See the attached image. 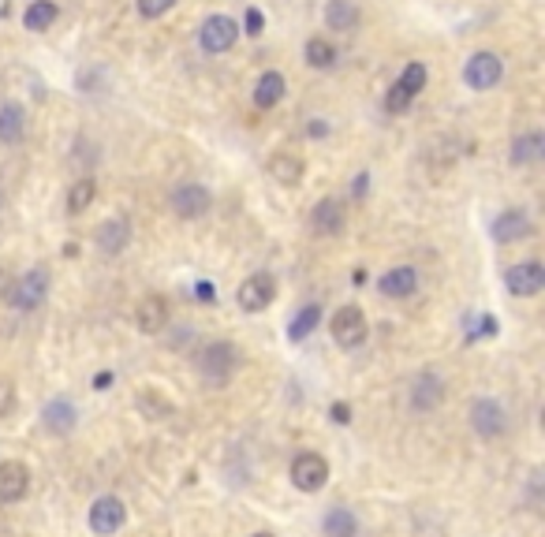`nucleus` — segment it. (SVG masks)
<instances>
[{"mask_svg": "<svg viewBox=\"0 0 545 537\" xmlns=\"http://www.w3.org/2000/svg\"><path fill=\"white\" fill-rule=\"evenodd\" d=\"M501 75H504V64L497 53H474L464 68V79L471 90H493L501 82Z\"/></svg>", "mask_w": 545, "mask_h": 537, "instance_id": "6e6552de", "label": "nucleus"}, {"mask_svg": "<svg viewBox=\"0 0 545 537\" xmlns=\"http://www.w3.org/2000/svg\"><path fill=\"white\" fill-rule=\"evenodd\" d=\"M504 288H508L512 295H520V299L538 295V292L545 288V269H541V262H520V265H512V269L504 273Z\"/></svg>", "mask_w": 545, "mask_h": 537, "instance_id": "1a4fd4ad", "label": "nucleus"}, {"mask_svg": "<svg viewBox=\"0 0 545 537\" xmlns=\"http://www.w3.org/2000/svg\"><path fill=\"white\" fill-rule=\"evenodd\" d=\"M198 42H202L206 53H228L239 42V26L228 15H209L198 30Z\"/></svg>", "mask_w": 545, "mask_h": 537, "instance_id": "423d86ee", "label": "nucleus"}, {"mask_svg": "<svg viewBox=\"0 0 545 537\" xmlns=\"http://www.w3.org/2000/svg\"><path fill=\"white\" fill-rule=\"evenodd\" d=\"M415 288H418V273L411 265H397V269H388L381 276V295L385 299H407V295H415Z\"/></svg>", "mask_w": 545, "mask_h": 537, "instance_id": "f3484780", "label": "nucleus"}, {"mask_svg": "<svg viewBox=\"0 0 545 537\" xmlns=\"http://www.w3.org/2000/svg\"><path fill=\"white\" fill-rule=\"evenodd\" d=\"M407 105H411V98H407V93H404V86L397 82V86L388 90V98H385V109H388V112H404Z\"/></svg>", "mask_w": 545, "mask_h": 537, "instance_id": "473e14b6", "label": "nucleus"}, {"mask_svg": "<svg viewBox=\"0 0 545 537\" xmlns=\"http://www.w3.org/2000/svg\"><path fill=\"white\" fill-rule=\"evenodd\" d=\"M471 426H474L478 436L493 440V436H501V433L508 429V415H504V407H501L497 399H474V407H471Z\"/></svg>", "mask_w": 545, "mask_h": 537, "instance_id": "9d476101", "label": "nucleus"}, {"mask_svg": "<svg viewBox=\"0 0 545 537\" xmlns=\"http://www.w3.org/2000/svg\"><path fill=\"white\" fill-rule=\"evenodd\" d=\"M56 5H53V0H34V5H30L26 12H23V26L26 30H34V34H38V30H49L53 23H56Z\"/></svg>", "mask_w": 545, "mask_h": 537, "instance_id": "a878e982", "label": "nucleus"}, {"mask_svg": "<svg viewBox=\"0 0 545 537\" xmlns=\"http://www.w3.org/2000/svg\"><path fill=\"white\" fill-rule=\"evenodd\" d=\"M42 426H45L49 433H56V436H68V433L75 429V403H68L64 396L53 399V403L42 410Z\"/></svg>", "mask_w": 545, "mask_h": 537, "instance_id": "a211bd4d", "label": "nucleus"}, {"mask_svg": "<svg viewBox=\"0 0 545 537\" xmlns=\"http://www.w3.org/2000/svg\"><path fill=\"white\" fill-rule=\"evenodd\" d=\"M94 198H98V179H90V176L75 179V183L68 187V213H72V216L86 213L90 206H94Z\"/></svg>", "mask_w": 545, "mask_h": 537, "instance_id": "412c9836", "label": "nucleus"}, {"mask_svg": "<svg viewBox=\"0 0 545 537\" xmlns=\"http://www.w3.org/2000/svg\"><path fill=\"white\" fill-rule=\"evenodd\" d=\"M94 243H98V250H101V254L116 258L120 250H124V246L131 243V225H128L124 216H109V220H101V225H98V232H94Z\"/></svg>", "mask_w": 545, "mask_h": 537, "instance_id": "4468645a", "label": "nucleus"}, {"mask_svg": "<svg viewBox=\"0 0 545 537\" xmlns=\"http://www.w3.org/2000/svg\"><path fill=\"white\" fill-rule=\"evenodd\" d=\"M8 288H12V276H8L5 265H0V295H8Z\"/></svg>", "mask_w": 545, "mask_h": 537, "instance_id": "c9c22d12", "label": "nucleus"}, {"mask_svg": "<svg viewBox=\"0 0 545 537\" xmlns=\"http://www.w3.org/2000/svg\"><path fill=\"white\" fill-rule=\"evenodd\" d=\"M329 415H332V422H340V426H348V422H351V410H348V403H332V410H329Z\"/></svg>", "mask_w": 545, "mask_h": 537, "instance_id": "f704fd0d", "label": "nucleus"}, {"mask_svg": "<svg viewBox=\"0 0 545 537\" xmlns=\"http://www.w3.org/2000/svg\"><path fill=\"white\" fill-rule=\"evenodd\" d=\"M23 135H26V112H23V105H15V101L0 105V142L15 146V142H23Z\"/></svg>", "mask_w": 545, "mask_h": 537, "instance_id": "aec40b11", "label": "nucleus"}, {"mask_svg": "<svg viewBox=\"0 0 545 537\" xmlns=\"http://www.w3.org/2000/svg\"><path fill=\"white\" fill-rule=\"evenodd\" d=\"M531 232H534V225H531L527 209H504V213L493 220V239H497L501 246H508V243H523Z\"/></svg>", "mask_w": 545, "mask_h": 537, "instance_id": "ddd939ff", "label": "nucleus"}, {"mask_svg": "<svg viewBox=\"0 0 545 537\" xmlns=\"http://www.w3.org/2000/svg\"><path fill=\"white\" fill-rule=\"evenodd\" d=\"M307 64L318 68V72H329L332 64H337V45L325 42V38H311L307 42Z\"/></svg>", "mask_w": 545, "mask_h": 537, "instance_id": "c85d7f7f", "label": "nucleus"}, {"mask_svg": "<svg viewBox=\"0 0 545 537\" xmlns=\"http://www.w3.org/2000/svg\"><path fill=\"white\" fill-rule=\"evenodd\" d=\"M370 187V176H359V183H355V195H362Z\"/></svg>", "mask_w": 545, "mask_h": 537, "instance_id": "e433bc0d", "label": "nucleus"}, {"mask_svg": "<svg viewBox=\"0 0 545 537\" xmlns=\"http://www.w3.org/2000/svg\"><path fill=\"white\" fill-rule=\"evenodd\" d=\"M254 537H272V533H254Z\"/></svg>", "mask_w": 545, "mask_h": 537, "instance_id": "4c0bfd02", "label": "nucleus"}, {"mask_svg": "<svg viewBox=\"0 0 545 537\" xmlns=\"http://www.w3.org/2000/svg\"><path fill=\"white\" fill-rule=\"evenodd\" d=\"M329 332H332V340H337L340 347H348V351H355V347H362V343H367V336H370L367 313H362L359 306H340L337 313H332Z\"/></svg>", "mask_w": 545, "mask_h": 537, "instance_id": "f03ea898", "label": "nucleus"}, {"mask_svg": "<svg viewBox=\"0 0 545 537\" xmlns=\"http://www.w3.org/2000/svg\"><path fill=\"white\" fill-rule=\"evenodd\" d=\"M30 493V470L19 459H5L0 463V500L5 503H19Z\"/></svg>", "mask_w": 545, "mask_h": 537, "instance_id": "f8f14e48", "label": "nucleus"}, {"mask_svg": "<svg viewBox=\"0 0 545 537\" xmlns=\"http://www.w3.org/2000/svg\"><path fill=\"white\" fill-rule=\"evenodd\" d=\"M235 299L247 313H262L272 299H277V280H272V273H254V276H247L244 283H239Z\"/></svg>", "mask_w": 545, "mask_h": 537, "instance_id": "20e7f679", "label": "nucleus"}, {"mask_svg": "<svg viewBox=\"0 0 545 537\" xmlns=\"http://www.w3.org/2000/svg\"><path fill=\"white\" fill-rule=\"evenodd\" d=\"M176 8V0H139V15L142 19H161Z\"/></svg>", "mask_w": 545, "mask_h": 537, "instance_id": "2f4dec72", "label": "nucleus"}, {"mask_svg": "<svg viewBox=\"0 0 545 537\" xmlns=\"http://www.w3.org/2000/svg\"><path fill=\"white\" fill-rule=\"evenodd\" d=\"M139 410H142L146 418H154V422L172 418V403H168V396H161L158 388H142V392H139Z\"/></svg>", "mask_w": 545, "mask_h": 537, "instance_id": "bb28decb", "label": "nucleus"}, {"mask_svg": "<svg viewBox=\"0 0 545 537\" xmlns=\"http://www.w3.org/2000/svg\"><path fill=\"white\" fill-rule=\"evenodd\" d=\"M426 64H418V60H411V64L404 68V75H400V86H404V93L407 98H415V93H422L426 90Z\"/></svg>", "mask_w": 545, "mask_h": 537, "instance_id": "7c9ffc66", "label": "nucleus"}, {"mask_svg": "<svg viewBox=\"0 0 545 537\" xmlns=\"http://www.w3.org/2000/svg\"><path fill=\"white\" fill-rule=\"evenodd\" d=\"M128 523V508L120 496H98L94 508H90V530L101 533V537H112L120 526Z\"/></svg>", "mask_w": 545, "mask_h": 537, "instance_id": "0eeeda50", "label": "nucleus"}, {"mask_svg": "<svg viewBox=\"0 0 545 537\" xmlns=\"http://www.w3.org/2000/svg\"><path fill=\"white\" fill-rule=\"evenodd\" d=\"M541 135L538 131H531V135H520L516 142H512V165H531V161H538L541 157Z\"/></svg>", "mask_w": 545, "mask_h": 537, "instance_id": "c756f323", "label": "nucleus"}, {"mask_svg": "<svg viewBox=\"0 0 545 537\" xmlns=\"http://www.w3.org/2000/svg\"><path fill=\"white\" fill-rule=\"evenodd\" d=\"M214 209V195L206 191L202 183H179L172 191V213L184 216V220H198Z\"/></svg>", "mask_w": 545, "mask_h": 537, "instance_id": "39448f33", "label": "nucleus"}, {"mask_svg": "<svg viewBox=\"0 0 545 537\" xmlns=\"http://www.w3.org/2000/svg\"><path fill=\"white\" fill-rule=\"evenodd\" d=\"M318 321H321V306L318 302H311V306H302L295 318H292V325H288V340L292 343H299V340H307L314 329H318Z\"/></svg>", "mask_w": 545, "mask_h": 537, "instance_id": "393cba45", "label": "nucleus"}, {"mask_svg": "<svg viewBox=\"0 0 545 537\" xmlns=\"http://www.w3.org/2000/svg\"><path fill=\"white\" fill-rule=\"evenodd\" d=\"M359 533V519L348 508H332L325 515V537H355Z\"/></svg>", "mask_w": 545, "mask_h": 537, "instance_id": "cd10ccee", "label": "nucleus"}, {"mask_svg": "<svg viewBox=\"0 0 545 537\" xmlns=\"http://www.w3.org/2000/svg\"><path fill=\"white\" fill-rule=\"evenodd\" d=\"M49 295V273L45 269H30L19 283H15V292H12V302L19 310H38Z\"/></svg>", "mask_w": 545, "mask_h": 537, "instance_id": "9b49d317", "label": "nucleus"}, {"mask_svg": "<svg viewBox=\"0 0 545 537\" xmlns=\"http://www.w3.org/2000/svg\"><path fill=\"white\" fill-rule=\"evenodd\" d=\"M311 228H314L318 235H325V239L340 235V232H344V206H340L337 198H321V202L311 209Z\"/></svg>", "mask_w": 545, "mask_h": 537, "instance_id": "dca6fc26", "label": "nucleus"}, {"mask_svg": "<svg viewBox=\"0 0 545 537\" xmlns=\"http://www.w3.org/2000/svg\"><path fill=\"white\" fill-rule=\"evenodd\" d=\"M325 23H329L332 30H355V26H359L355 0H329V5H325Z\"/></svg>", "mask_w": 545, "mask_h": 537, "instance_id": "b1692460", "label": "nucleus"}, {"mask_svg": "<svg viewBox=\"0 0 545 537\" xmlns=\"http://www.w3.org/2000/svg\"><path fill=\"white\" fill-rule=\"evenodd\" d=\"M441 399H445V381L434 373H422L415 381V388H411V407L415 410H434V407H441Z\"/></svg>", "mask_w": 545, "mask_h": 537, "instance_id": "6ab92c4d", "label": "nucleus"}, {"mask_svg": "<svg viewBox=\"0 0 545 537\" xmlns=\"http://www.w3.org/2000/svg\"><path fill=\"white\" fill-rule=\"evenodd\" d=\"M281 98H284V75L281 72H265L258 79V86H254V105L258 109H272Z\"/></svg>", "mask_w": 545, "mask_h": 537, "instance_id": "5701e85b", "label": "nucleus"}, {"mask_svg": "<svg viewBox=\"0 0 545 537\" xmlns=\"http://www.w3.org/2000/svg\"><path fill=\"white\" fill-rule=\"evenodd\" d=\"M135 325L146 332V336H158L168 329V299L161 295H146L135 310Z\"/></svg>", "mask_w": 545, "mask_h": 537, "instance_id": "2eb2a0df", "label": "nucleus"}, {"mask_svg": "<svg viewBox=\"0 0 545 537\" xmlns=\"http://www.w3.org/2000/svg\"><path fill=\"white\" fill-rule=\"evenodd\" d=\"M247 34H262V26H265V19H262V12L258 8H247Z\"/></svg>", "mask_w": 545, "mask_h": 537, "instance_id": "72a5a7b5", "label": "nucleus"}, {"mask_svg": "<svg viewBox=\"0 0 545 537\" xmlns=\"http://www.w3.org/2000/svg\"><path fill=\"white\" fill-rule=\"evenodd\" d=\"M269 176L277 179V183H284V187H295L299 179H302V161L299 157H292V153H277V157H269Z\"/></svg>", "mask_w": 545, "mask_h": 537, "instance_id": "4be33fe9", "label": "nucleus"}, {"mask_svg": "<svg viewBox=\"0 0 545 537\" xmlns=\"http://www.w3.org/2000/svg\"><path fill=\"white\" fill-rule=\"evenodd\" d=\"M195 366H198V373L206 377V381L221 385V381H228V377L235 373V366H239V351H235L232 343H225V340L206 343L202 351L195 355Z\"/></svg>", "mask_w": 545, "mask_h": 537, "instance_id": "f257e3e1", "label": "nucleus"}, {"mask_svg": "<svg viewBox=\"0 0 545 537\" xmlns=\"http://www.w3.org/2000/svg\"><path fill=\"white\" fill-rule=\"evenodd\" d=\"M329 482V463L318 452H299L292 459V485L299 493H318Z\"/></svg>", "mask_w": 545, "mask_h": 537, "instance_id": "7ed1b4c3", "label": "nucleus"}]
</instances>
